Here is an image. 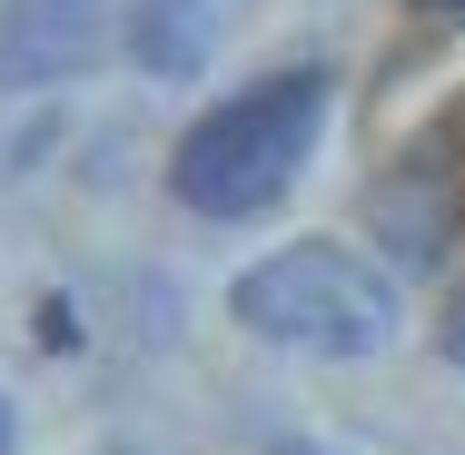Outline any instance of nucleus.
Here are the masks:
<instances>
[{
	"mask_svg": "<svg viewBox=\"0 0 465 455\" xmlns=\"http://www.w3.org/2000/svg\"><path fill=\"white\" fill-rule=\"evenodd\" d=\"M426 10H436V20H465V0H426Z\"/></svg>",
	"mask_w": 465,
	"mask_h": 455,
	"instance_id": "obj_8",
	"label": "nucleus"
},
{
	"mask_svg": "<svg viewBox=\"0 0 465 455\" xmlns=\"http://www.w3.org/2000/svg\"><path fill=\"white\" fill-rule=\"evenodd\" d=\"M0 455H20V426H10V406H0Z\"/></svg>",
	"mask_w": 465,
	"mask_h": 455,
	"instance_id": "obj_7",
	"label": "nucleus"
},
{
	"mask_svg": "<svg viewBox=\"0 0 465 455\" xmlns=\"http://www.w3.org/2000/svg\"><path fill=\"white\" fill-rule=\"evenodd\" d=\"M317 139H327V70H268L258 90L198 109V129L169 159V188L198 218H258L297 188Z\"/></svg>",
	"mask_w": 465,
	"mask_h": 455,
	"instance_id": "obj_1",
	"label": "nucleus"
},
{
	"mask_svg": "<svg viewBox=\"0 0 465 455\" xmlns=\"http://www.w3.org/2000/svg\"><path fill=\"white\" fill-rule=\"evenodd\" d=\"M218 30H228V0H139L129 10V60L149 80H198Z\"/></svg>",
	"mask_w": 465,
	"mask_h": 455,
	"instance_id": "obj_4",
	"label": "nucleus"
},
{
	"mask_svg": "<svg viewBox=\"0 0 465 455\" xmlns=\"http://www.w3.org/2000/svg\"><path fill=\"white\" fill-rule=\"evenodd\" d=\"M446 357L465 366V297H456V307H446Z\"/></svg>",
	"mask_w": 465,
	"mask_h": 455,
	"instance_id": "obj_5",
	"label": "nucleus"
},
{
	"mask_svg": "<svg viewBox=\"0 0 465 455\" xmlns=\"http://www.w3.org/2000/svg\"><path fill=\"white\" fill-rule=\"evenodd\" d=\"M109 10L99 0H10L0 10V90H60L99 60Z\"/></svg>",
	"mask_w": 465,
	"mask_h": 455,
	"instance_id": "obj_3",
	"label": "nucleus"
},
{
	"mask_svg": "<svg viewBox=\"0 0 465 455\" xmlns=\"http://www.w3.org/2000/svg\"><path fill=\"white\" fill-rule=\"evenodd\" d=\"M268 455H327V446H307V436H278V446H268Z\"/></svg>",
	"mask_w": 465,
	"mask_h": 455,
	"instance_id": "obj_6",
	"label": "nucleus"
},
{
	"mask_svg": "<svg viewBox=\"0 0 465 455\" xmlns=\"http://www.w3.org/2000/svg\"><path fill=\"white\" fill-rule=\"evenodd\" d=\"M228 317L268 347H297V357H376V347H396L406 307L367 248L297 238V248H268L258 268L228 277Z\"/></svg>",
	"mask_w": 465,
	"mask_h": 455,
	"instance_id": "obj_2",
	"label": "nucleus"
}]
</instances>
